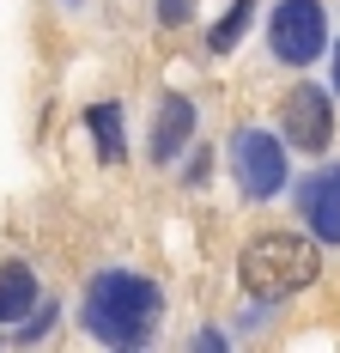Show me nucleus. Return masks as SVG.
Returning a JSON list of instances; mask_svg holds the SVG:
<instances>
[{"label": "nucleus", "instance_id": "nucleus-12", "mask_svg": "<svg viewBox=\"0 0 340 353\" xmlns=\"http://www.w3.org/2000/svg\"><path fill=\"white\" fill-rule=\"evenodd\" d=\"M189 12H195V0H158V19H164V25H182Z\"/></svg>", "mask_w": 340, "mask_h": 353}, {"label": "nucleus", "instance_id": "nucleus-5", "mask_svg": "<svg viewBox=\"0 0 340 353\" xmlns=\"http://www.w3.org/2000/svg\"><path fill=\"white\" fill-rule=\"evenodd\" d=\"M286 134H292V146H304V152H322V146H328L334 110H328V98H322L316 85H298V92L286 98Z\"/></svg>", "mask_w": 340, "mask_h": 353}, {"label": "nucleus", "instance_id": "nucleus-11", "mask_svg": "<svg viewBox=\"0 0 340 353\" xmlns=\"http://www.w3.org/2000/svg\"><path fill=\"white\" fill-rule=\"evenodd\" d=\"M49 323H55V305H36L31 317L19 323V335H25V341H36V335H43V329H49Z\"/></svg>", "mask_w": 340, "mask_h": 353}, {"label": "nucleus", "instance_id": "nucleus-7", "mask_svg": "<svg viewBox=\"0 0 340 353\" xmlns=\"http://www.w3.org/2000/svg\"><path fill=\"white\" fill-rule=\"evenodd\" d=\"M36 305H43V299H36V274L25 262H6V268H0V323H25Z\"/></svg>", "mask_w": 340, "mask_h": 353}, {"label": "nucleus", "instance_id": "nucleus-4", "mask_svg": "<svg viewBox=\"0 0 340 353\" xmlns=\"http://www.w3.org/2000/svg\"><path fill=\"white\" fill-rule=\"evenodd\" d=\"M273 55L292 61V68L322 55V6L316 0H279V12H273Z\"/></svg>", "mask_w": 340, "mask_h": 353}, {"label": "nucleus", "instance_id": "nucleus-2", "mask_svg": "<svg viewBox=\"0 0 340 353\" xmlns=\"http://www.w3.org/2000/svg\"><path fill=\"white\" fill-rule=\"evenodd\" d=\"M237 274H243V292L268 305V299H286V292L316 281V250L304 238H292V232H268V238H255L243 250Z\"/></svg>", "mask_w": 340, "mask_h": 353}, {"label": "nucleus", "instance_id": "nucleus-1", "mask_svg": "<svg viewBox=\"0 0 340 353\" xmlns=\"http://www.w3.org/2000/svg\"><path fill=\"white\" fill-rule=\"evenodd\" d=\"M158 311H164L158 286L140 274H98L85 286V329L109 347H140L158 329Z\"/></svg>", "mask_w": 340, "mask_h": 353}, {"label": "nucleus", "instance_id": "nucleus-3", "mask_svg": "<svg viewBox=\"0 0 340 353\" xmlns=\"http://www.w3.org/2000/svg\"><path fill=\"white\" fill-rule=\"evenodd\" d=\"M231 171H237L243 195L268 201V195H279V183H286V152H279V141L262 134V128H237V134H231Z\"/></svg>", "mask_w": 340, "mask_h": 353}, {"label": "nucleus", "instance_id": "nucleus-10", "mask_svg": "<svg viewBox=\"0 0 340 353\" xmlns=\"http://www.w3.org/2000/svg\"><path fill=\"white\" fill-rule=\"evenodd\" d=\"M249 12H255V0H237V6H231V12H225V19L213 25V37H206V43H213V49L225 55V49H231V43H237V37L249 31Z\"/></svg>", "mask_w": 340, "mask_h": 353}, {"label": "nucleus", "instance_id": "nucleus-6", "mask_svg": "<svg viewBox=\"0 0 340 353\" xmlns=\"http://www.w3.org/2000/svg\"><path fill=\"white\" fill-rule=\"evenodd\" d=\"M298 201H304V219H310V232H316L322 244H340V171H322V176H310L304 189H298Z\"/></svg>", "mask_w": 340, "mask_h": 353}, {"label": "nucleus", "instance_id": "nucleus-9", "mask_svg": "<svg viewBox=\"0 0 340 353\" xmlns=\"http://www.w3.org/2000/svg\"><path fill=\"white\" fill-rule=\"evenodd\" d=\"M85 128H92V141H98V159L116 165V159L128 152V141H122V110L116 104H98L92 116H85Z\"/></svg>", "mask_w": 340, "mask_h": 353}, {"label": "nucleus", "instance_id": "nucleus-13", "mask_svg": "<svg viewBox=\"0 0 340 353\" xmlns=\"http://www.w3.org/2000/svg\"><path fill=\"white\" fill-rule=\"evenodd\" d=\"M334 85H340V49H334Z\"/></svg>", "mask_w": 340, "mask_h": 353}, {"label": "nucleus", "instance_id": "nucleus-8", "mask_svg": "<svg viewBox=\"0 0 340 353\" xmlns=\"http://www.w3.org/2000/svg\"><path fill=\"white\" fill-rule=\"evenodd\" d=\"M189 134H195V104H189V98H164L158 134H152V159H176Z\"/></svg>", "mask_w": 340, "mask_h": 353}]
</instances>
